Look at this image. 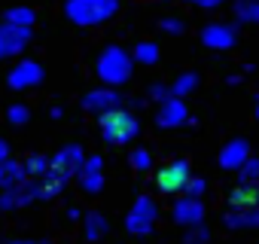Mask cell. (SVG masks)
I'll return each mask as SVG.
<instances>
[{
  "mask_svg": "<svg viewBox=\"0 0 259 244\" xmlns=\"http://www.w3.org/2000/svg\"><path fill=\"white\" fill-rule=\"evenodd\" d=\"M132 70H135V61L132 55H128L122 46H104V52L98 55L95 61V73L101 76V83L107 89H116V86H125L128 79H132Z\"/></svg>",
  "mask_w": 259,
  "mask_h": 244,
  "instance_id": "1",
  "label": "cell"
},
{
  "mask_svg": "<svg viewBox=\"0 0 259 244\" xmlns=\"http://www.w3.org/2000/svg\"><path fill=\"white\" fill-rule=\"evenodd\" d=\"M119 13V0H64V16L67 22L79 28H95L110 22Z\"/></svg>",
  "mask_w": 259,
  "mask_h": 244,
  "instance_id": "2",
  "label": "cell"
},
{
  "mask_svg": "<svg viewBox=\"0 0 259 244\" xmlns=\"http://www.w3.org/2000/svg\"><path fill=\"white\" fill-rule=\"evenodd\" d=\"M98 122H101V138H104L107 144H113V147H125V144H132V141L141 135L138 116H135L132 110H125V107L98 116Z\"/></svg>",
  "mask_w": 259,
  "mask_h": 244,
  "instance_id": "3",
  "label": "cell"
},
{
  "mask_svg": "<svg viewBox=\"0 0 259 244\" xmlns=\"http://www.w3.org/2000/svg\"><path fill=\"white\" fill-rule=\"evenodd\" d=\"M156 220H159V205L150 195H141V198H135L132 211L125 217V229L132 235H138V238H144V235H150L156 229Z\"/></svg>",
  "mask_w": 259,
  "mask_h": 244,
  "instance_id": "4",
  "label": "cell"
},
{
  "mask_svg": "<svg viewBox=\"0 0 259 244\" xmlns=\"http://www.w3.org/2000/svg\"><path fill=\"white\" fill-rule=\"evenodd\" d=\"M189 177H192L189 162H186V159H174V162H165V165L156 171V186H159V192H165V195H177V192H183V186H186Z\"/></svg>",
  "mask_w": 259,
  "mask_h": 244,
  "instance_id": "5",
  "label": "cell"
},
{
  "mask_svg": "<svg viewBox=\"0 0 259 244\" xmlns=\"http://www.w3.org/2000/svg\"><path fill=\"white\" fill-rule=\"evenodd\" d=\"M40 198V183L37 180H22L19 186H10V189H0V211H19L31 201Z\"/></svg>",
  "mask_w": 259,
  "mask_h": 244,
  "instance_id": "6",
  "label": "cell"
},
{
  "mask_svg": "<svg viewBox=\"0 0 259 244\" xmlns=\"http://www.w3.org/2000/svg\"><path fill=\"white\" fill-rule=\"evenodd\" d=\"M198 37H201V43H204L207 49L226 52V49H232V46L238 43V28L229 25V22H207Z\"/></svg>",
  "mask_w": 259,
  "mask_h": 244,
  "instance_id": "7",
  "label": "cell"
},
{
  "mask_svg": "<svg viewBox=\"0 0 259 244\" xmlns=\"http://www.w3.org/2000/svg\"><path fill=\"white\" fill-rule=\"evenodd\" d=\"M40 83H43V64H37V61H31V58L19 61V64L7 73V86L16 89V92L34 89V86H40Z\"/></svg>",
  "mask_w": 259,
  "mask_h": 244,
  "instance_id": "8",
  "label": "cell"
},
{
  "mask_svg": "<svg viewBox=\"0 0 259 244\" xmlns=\"http://www.w3.org/2000/svg\"><path fill=\"white\" fill-rule=\"evenodd\" d=\"M31 43V28H16V25H0V61H7Z\"/></svg>",
  "mask_w": 259,
  "mask_h": 244,
  "instance_id": "9",
  "label": "cell"
},
{
  "mask_svg": "<svg viewBox=\"0 0 259 244\" xmlns=\"http://www.w3.org/2000/svg\"><path fill=\"white\" fill-rule=\"evenodd\" d=\"M125 104V98L116 92V89H92L85 98H82V110H89V113H95V116H104V113H110V110H119Z\"/></svg>",
  "mask_w": 259,
  "mask_h": 244,
  "instance_id": "10",
  "label": "cell"
},
{
  "mask_svg": "<svg viewBox=\"0 0 259 244\" xmlns=\"http://www.w3.org/2000/svg\"><path fill=\"white\" fill-rule=\"evenodd\" d=\"M183 122H189L186 101L183 98H165L159 104V113H156V126L159 129H180Z\"/></svg>",
  "mask_w": 259,
  "mask_h": 244,
  "instance_id": "11",
  "label": "cell"
},
{
  "mask_svg": "<svg viewBox=\"0 0 259 244\" xmlns=\"http://www.w3.org/2000/svg\"><path fill=\"white\" fill-rule=\"evenodd\" d=\"M82 162H85V153H82V147H76V144H67V147H61L55 156H49V168H55V171H61V174H67V177H76L79 168H82Z\"/></svg>",
  "mask_w": 259,
  "mask_h": 244,
  "instance_id": "12",
  "label": "cell"
},
{
  "mask_svg": "<svg viewBox=\"0 0 259 244\" xmlns=\"http://www.w3.org/2000/svg\"><path fill=\"white\" fill-rule=\"evenodd\" d=\"M76 180H79L82 192L98 195V192L104 189V159H101V156H85V162H82Z\"/></svg>",
  "mask_w": 259,
  "mask_h": 244,
  "instance_id": "13",
  "label": "cell"
},
{
  "mask_svg": "<svg viewBox=\"0 0 259 244\" xmlns=\"http://www.w3.org/2000/svg\"><path fill=\"white\" fill-rule=\"evenodd\" d=\"M174 220L180 226H186V229L201 226L204 223V205H201V198H189V195L177 198L174 201Z\"/></svg>",
  "mask_w": 259,
  "mask_h": 244,
  "instance_id": "14",
  "label": "cell"
},
{
  "mask_svg": "<svg viewBox=\"0 0 259 244\" xmlns=\"http://www.w3.org/2000/svg\"><path fill=\"white\" fill-rule=\"evenodd\" d=\"M247 159H250V144L244 138H232L220 150V168H226V171H241V165Z\"/></svg>",
  "mask_w": 259,
  "mask_h": 244,
  "instance_id": "15",
  "label": "cell"
},
{
  "mask_svg": "<svg viewBox=\"0 0 259 244\" xmlns=\"http://www.w3.org/2000/svg\"><path fill=\"white\" fill-rule=\"evenodd\" d=\"M37 183H40V198H43V201H49V198H55V195H61V192H64V186L70 183V177H67V174H61V171H55V168H49Z\"/></svg>",
  "mask_w": 259,
  "mask_h": 244,
  "instance_id": "16",
  "label": "cell"
},
{
  "mask_svg": "<svg viewBox=\"0 0 259 244\" xmlns=\"http://www.w3.org/2000/svg\"><path fill=\"white\" fill-rule=\"evenodd\" d=\"M229 229H259V208H232L226 214Z\"/></svg>",
  "mask_w": 259,
  "mask_h": 244,
  "instance_id": "17",
  "label": "cell"
},
{
  "mask_svg": "<svg viewBox=\"0 0 259 244\" xmlns=\"http://www.w3.org/2000/svg\"><path fill=\"white\" fill-rule=\"evenodd\" d=\"M22 180H28V174H25V165L19 162V159H4L0 162V189H10V186H19Z\"/></svg>",
  "mask_w": 259,
  "mask_h": 244,
  "instance_id": "18",
  "label": "cell"
},
{
  "mask_svg": "<svg viewBox=\"0 0 259 244\" xmlns=\"http://www.w3.org/2000/svg\"><path fill=\"white\" fill-rule=\"evenodd\" d=\"M232 208H259V183H241L229 192Z\"/></svg>",
  "mask_w": 259,
  "mask_h": 244,
  "instance_id": "19",
  "label": "cell"
},
{
  "mask_svg": "<svg viewBox=\"0 0 259 244\" xmlns=\"http://www.w3.org/2000/svg\"><path fill=\"white\" fill-rule=\"evenodd\" d=\"M82 226H85V241H101L104 235H107V229H110V223H107V217L104 214H98V211H89L85 217H82Z\"/></svg>",
  "mask_w": 259,
  "mask_h": 244,
  "instance_id": "20",
  "label": "cell"
},
{
  "mask_svg": "<svg viewBox=\"0 0 259 244\" xmlns=\"http://www.w3.org/2000/svg\"><path fill=\"white\" fill-rule=\"evenodd\" d=\"M132 55V61L135 64H159V58H162V49H159V43H153V40H141L138 46H135V52H128Z\"/></svg>",
  "mask_w": 259,
  "mask_h": 244,
  "instance_id": "21",
  "label": "cell"
},
{
  "mask_svg": "<svg viewBox=\"0 0 259 244\" xmlns=\"http://www.w3.org/2000/svg\"><path fill=\"white\" fill-rule=\"evenodd\" d=\"M232 13L238 25H259V0H235Z\"/></svg>",
  "mask_w": 259,
  "mask_h": 244,
  "instance_id": "22",
  "label": "cell"
},
{
  "mask_svg": "<svg viewBox=\"0 0 259 244\" xmlns=\"http://www.w3.org/2000/svg\"><path fill=\"white\" fill-rule=\"evenodd\" d=\"M4 22H7V25H16V28H34L37 13H34L31 7H10V10L4 13Z\"/></svg>",
  "mask_w": 259,
  "mask_h": 244,
  "instance_id": "23",
  "label": "cell"
},
{
  "mask_svg": "<svg viewBox=\"0 0 259 244\" xmlns=\"http://www.w3.org/2000/svg\"><path fill=\"white\" fill-rule=\"evenodd\" d=\"M198 89V73H192V70H186V73H180L171 86H168V92H171V98H189L192 92Z\"/></svg>",
  "mask_w": 259,
  "mask_h": 244,
  "instance_id": "24",
  "label": "cell"
},
{
  "mask_svg": "<svg viewBox=\"0 0 259 244\" xmlns=\"http://www.w3.org/2000/svg\"><path fill=\"white\" fill-rule=\"evenodd\" d=\"M22 165H25V174H28L31 180H40V177L49 171V156H43V153H31Z\"/></svg>",
  "mask_w": 259,
  "mask_h": 244,
  "instance_id": "25",
  "label": "cell"
},
{
  "mask_svg": "<svg viewBox=\"0 0 259 244\" xmlns=\"http://www.w3.org/2000/svg\"><path fill=\"white\" fill-rule=\"evenodd\" d=\"M128 162H132L135 171H150V168H153V156H150L147 147H135L132 156H128Z\"/></svg>",
  "mask_w": 259,
  "mask_h": 244,
  "instance_id": "26",
  "label": "cell"
},
{
  "mask_svg": "<svg viewBox=\"0 0 259 244\" xmlns=\"http://www.w3.org/2000/svg\"><path fill=\"white\" fill-rule=\"evenodd\" d=\"M159 28H162L165 34H171V37L186 34V22H183L180 16H165V19H159Z\"/></svg>",
  "mask_w": 259,
  "mask_h": 244,
  "instance_id": "27",
  "label": "cell"
},
{
  "mask_svg": "<svg viewBox=\"0 0 259 244\" xmlns=\"http://www.w3.org/2000/svg\"><path fill=\"white\" fill-rule=\"evenodd\" d=\"M7 119H10V126H25V122H31V110L25 104H10Z\"/></svg>",
  "mask_w": 259,
  "mask_h": 244,
  "instance_id": "28",
  "label": "cell"
},
{
  "mask_svg": "<svg viewBox=\"0 0 259 244\" xmlns=\"http://www.w3.org/2000/svg\"><path fill=\"white\" fill-rule=\"evenodd\" d=\"M238 174H241V183H259V159H247Z\"/></svg>",
  "mask_w": 259,
  "mask_h": 244,
  "instance_id": "29",
  "label": "cell"
},
{
  "mask_svg": "<svg viewBox=\"0 0 259 244\" xmlns=\"http://www.w3.org/2000/svg\"><path fill=\"white\" fill-rule=\"evenodd\" d=\"M204 189H207V183H204L201 177H189L186 186H183V195H189V198H201Z\"/></svg>",
  "mask_w": 259,
  "mask_h": 244,
  "instance_id": "30",
  "label": "cell"
},
{
  "mask_svg": "<svg viewBox=\"0 0 259 244\" xmlns=\"http://www.w3.org/2000/svg\"><path fill=\"white\" fill-rule=\"evenodd\" d=\"M204 241H207V229H204V223H201V226H192L189 235H186V244H204Z\"/></svg>",
  "mask_w": 259,
  "mask_h": 244,
  "instance_id": "31",
  "label": "cell"
},
{
  "mask_svg": "<svg viewBox=\"0 0 259 244\" xmlns=\"http://www.w3.org/2000/svg\"><path fill=\"white\" fill-rule=\"evenodd\" d=\"M150 98L162 104L165 98H171V92H168V86H165V83H153V86H150Z\"/></svg>",
  "mask_w": 259,
  "mask_h": 244,
  "instance_id": "32",
  "label": "cell"
},
{
  "mask_svg": "<svg viewBox=\"0 0 259 244\" xmlns=\"http://www.w3.org/2000/svg\"><path fill=\"white\" fill-rule=\"evenodd\" d=\"M192 7H198V10H217V7H223L226 0H189Z\"/></svg>",
  "mask_w": 259,
  "mask_h": 244,
  "instance_id": "33",
  "label": "cell"
},
{
  "mask_svg": "<svg viewBox=\"0 0 259 244\" xmlns=\"http://www.w3.org/2000/svg\"><path fill=\"white\" fill-rule=\"evenodd\" d=\"M4 159H10V144L0 138V162H4Z\"/></svg>",
  "mask_w": 259,
  "mask_h": 244,
  "instance_id": "34",
  "label": "cell"
},
{
  "mask_svg": "<svg viewBox=\"0 0 259 244\" xmlns=\"http://www.w3.org/2000/svg\"><path fill=\"white\" fill-rule=\"evenodd\" d=\"M67 220H82V214H79V208H67Z\"/></svg>",
  "mask_w": 259,
  "mask_h": 244,
  "instance_id": "35",
  "label": "cell"
},
{
  "mask_svg": "<svg viewBox=\"0 0 259 244\" xmlns=\"http://www.w3.org/2000/svg\"><path fill=\"white\" fill-rule=\"evenodd\" d=\"M7 244H52V241H28V238H19V241H7Z\"/></svg>",
  "mask_w": 259,
  "mask_h": 244,
  "instance_id": "36",
  "label": "cell"
},
{
  "mask_svg": "<svg viewBox=\"0 0 259 244\" xmlns=\"http://www.w3.org/2000/svg\"><path fill=\"white\" fill-rule=\"evenodd\" d=\"M49 116H52V119H61V116H64V107H52Z\"/></svg>",
  "mask_w": 259,
  "mask_h": 244,
  "instance_id": "37",
  "label": "cell"
},
{
  "mask_svg": "<svg viewBox=\"0 0 259 244\" xmlns=\"http://www.w3.org/2000/svg\"><path fill=\"white\" fill-rule=\"evenodd\" d=\"M256 119H259V104H256Z\"/></svg>",
  "mask_w": 259,
  "mask_h": 244,
  "instance_id": "38",
  "label": "cell"
},
{
  "mask_svg": "<svg viewBox=\"0 0 259 244\" xmlns=\"http://www.w3.org/2000/svg\"><path fill=\"white\" fill-rule=\"evenodd\" d=\"M162 4H174V0H162Z\"/></svg>",
  "mask_w": 259,
  "mask_h": 244,
  "instance_id": "39",
  "label": "cell"
}]
</instances>
